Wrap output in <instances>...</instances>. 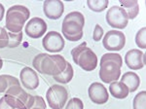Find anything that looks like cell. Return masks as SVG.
<instances>
[{"label":"cell","mask_w":146,"mask_h":109,"mask_svg":"<svg viewBox=\"0 0 146 109\" xmlns=\"http://www.w3.org/2000/svg\"><path fill=\"white\" fill-rule=\"evenodd\" d=\"M9 41H10L9 32H7L4 27H0V49L8 48Z\"/></svg>","instance_id":"cell-25"},{"label":"cell","mask_w":146,"mask_h":109,"mask_svg":"<svg viewBox=\"0 0 146 109\" xmlns=\"http://www.w3.org/2000/svg\"><path fill=\"white\" fill-rule=\"evenodd\" d=\"M17 84H20V82L16 77L5 74L0 75V94L6 92L9 87Z\"/></svg>","instance_id":"cell-20"},{"label":"cell","mask_w":146,"mask_h":109,"mask_svg":"<svg viewBox=\"0 0 146 109\" xmlns=\"http://www.w3.org/2000/svg\"><path fill=\"white\" fill-rule=\"evenodd\" d=\"M9 38H10V41H9V46L8 48H16L19 45L21 44L23 40V32H19V33H12L9 32Z\"/></svg>","instance_id":"cell-23"},{"label":"cell","mask_w":146,"mask_h":109,"mask_svg":"<svg viewBox=\"0 0 146 109\" xmlns=\"http://www.w3.org/2000/svg\"><path fill=\"white\" fill-rule=\"evenodd\" d=\"M66 64L67 61L60 54H39L32 61L33 67L39 73L51 76L60 74L65 69Z\"/></svg>","instance_id":"cell-1"},{"label":"cell","mask_w":146,"mask_h":109,"mask_svg":"<svg viewBox=\"0 0 146 109\" xmlns=\"http://www.w3.org/2000/svg\"><path fill=\"white\" fill-rule=\"evenodd\" d=\"M65 109H84V103L78 98H73L67 102Z\"/></svg>","instance_id":"cell-26"},{"label":"cell","mask_w":146,"mask_h":109,"mask_svg":"<svg viewBox=\"0 0 146 109\" xmlns=\"http://www.w3.org/2000/svg\"><path fill=\"white\" fill-rule=\"evenodd\" d=\"M120 4H121L122 8L126 11L129 19L133 20L139 13V5H138V2L135 1V0H133V1L120 0Z\"/></svg>","instance_id":"cell-18"},{"label":"cell","mask_w":146,"mask_h":109,"mask_svg":"<svg viewBox=\"0 0 146 109\" xmlns=\"http://www.w3.org/2000/svg\"><path fill=\"white\" fill-rule=\"evenodd\" d=\"M125 62L133 70L141 69L145 65V54L137 49L129 50L125 56Z\"/></svg>","instance_id":"cell-13"},{"label":"cell","mask_w":146,"mask_h":109,"mask_svg":"<svg viewBox=\"0 0 146 109\" xmlns=\"http://www.w3.org/2000/svg\"><path fill=\"white\" fill-rule=\"evenodd\" d=\"M4 98L15 109H30L34 102V96L27 93L20 84L9 87L5 92Z\"/></svg>","instance_id":"cell-4"},{"label":"cell","mask_w":146,"mask_h":109,"mask_svg":"<svg viewBox=\"0 0 146 109\" xmlns=\"http://www.w3.org/2000/svg\"><path fill=\"white\" fill-rule=\"evenodd\" d=\"M87 5L90 8V10L96 12V13H100L107 8L108 1L107 0H88Z\"/></svg>","instance_id":"cell-21"},{"label":"cell","mask_w":146,"mask_h":109,"mask_svg":"<svg viewBox=\"0 0 146 109\" xmlns=\"http://www.w3.org/2000/svg\"><path fill=\"white\" fill-rule=\"evenodd\" d=\"M73 75H74L73 67H72V65L67 61V64H66L65 69L62 71L60 74L53 76V79H55V81L60 83V84H67V83H69L72 80Z\"/></svg>","instance_id":"cell-19"},{"label":"cell","mask_w":146,"mask_h":109,"mask_svg":"<svg viewBox=\"0 0 146 109\" xmlns=\"http://www.w3.org/2000/svg\"><path fill=\"white\" fill-rule=\"evenodd\" d=\"M45 16L50 20H58L64 12V5L60 0H47L43 3Z\"/></svg>","instance_id":"cell-14"},{"label":"cell","mask_w":146,"mask_h":109,"mask_svg":"<svg viewBox=\"0 0 146 109\" xmlns=\"http://www.w3.org/2000/svg\"><path fill=\"white\" fill-rule=\"evenodd\" d=\"M105 19L110 27L118 29H124L129 23V18L126 11L119 6H112L108 9Z\"/></svg>","instance_id":"cell-8"},{"label":"cell","mask_w":146,"mask_h":109,"mask_svg":"<svg viewBox=\"0 0 146 109\" xmlns=\"http://www.w3.org/2000/svg\"><path fill=\"white\" fill-rule=\"evenodd\" d=\"M47 27H48V25L43 19L35 17L27 23L25 31L27 36L33 39H37L45 34L47 31Z\"/></svg>","instance_id":"cell-11"},{"label":"cell","mask_w":146,"mask_h":109,"mask_svg":"<svg viewBox=\"0 0 146 109\" xmlns=\"http://www.w3.org/2000/svg\"><path fill=\"white\" fill-rule=\"evenodd\" d=\"M4 12H5V9H4V6L0 3V22L2 21L3 19V16H4Z\"/></svg>","instance_id":"cell-30"},{"label":"cell","mask_w":146,"mask_h":109,"mask_svg":"<svg viewBox=\"0 0 146 109\" xmlns=\"http://www.w3.org/2000/svg\"><path fill=\"white\" fill-rule=\"evenodd\" d=\"M109 92L110 94L115 98L118 99H124L129 96V89L124 83H122L121 81H114L112 83H110L109 86Z\"/></svg>","instance_id":"cell-17"},{"label":"cell","mask_w":146,"mask_h":109,"mask_svg":"<svg viewBox=\"0 0 146 109\" xmlns=\"http://www.w3.org/2000/svg\"><path fill=\"white\" fill-rule=\"evenodd\" d=\"M30 109H46V102L42 96H34V102Z\"/></svg>","instance_id":"cell-27"},{"label":"cell","mask_w":146,"mask_h":109,"mask_svg":"<svg viewBox=\"0 0 146 109\" xmlns=\"http://www.w3.org/2000/svg\"><path fill=\"white\" fill-rule=\"evenodd\" d=\"M133 109H146V92L142 91L135 96L133 100Z\"/></svg>","instance_id":"cell-22"},{"label":"cell","mask_w":146,"mask_h":109,"mask_svg":"<svg viewBox=\"0 0 146 109\" xmlns=\"http://www.w3.org/2000/svg\"><path fill=\"white\" fill-rule=\"evenodd\" d=\"M121 82L124 83L129 89V92L133 93L138 89L140 86V78L136 73L133 72V71H129L126 72L121 78Z\"/></svg>","instance_id":"cell-16"},{"label":"cell","mask_w":146,"mask_h":109,"mask_svg":"<svg viewBox=\"0 0 146 109\" xmlns=\"http://www.w3.org/2000/svg\"><path fill=\"white\" fill-rule=\"evenodd\" d=\"M2 66H3V60H2V58H0V69L2 68Z\"/></svg>","instance_id":"cell-31"},{"label":"cell","mask_w":146,"mask_h":109,"mask_svg":"<svg viewBox=\"0 0 146 109\" xmlns=\"http://www.w3.org/2000/svg\"><path fill=\"white\" fill-rule=\"evenodd\" d=\"M0 109H15V108H13L12 106L9 105V104L6 102L5 98H4V96H3V98H0Z\"/></svg>","instance_id":"cell-29"},{"label":"cell","mask_w":146,"mask_h":109,"mask_svg":"<svg viewBox=\"0 0 146 109\" xmlns=\"http://www.w3.org/2000/svg\"><path fill=\"white\" fill-rule=\"evenodd\" d=\"M73 61L85 71H93L98 66V56L91 48L87 46L86 42L76 46L71 50Z\"/></svg>","instance_id":"cell-5"},{"label":"cell","mask_w":146,"mask_h":109,"mask_svg":"<svg viewBox=\"0 0 146 109\" xmlns=\"http://www.w3.org/2000/svg\"><path fill=\"white\" fill-rule=\"evenodd\" d=\"M146 28L142 27L137 31L135 35V43L139 48L146 49Z\"/></svg>","instance_id":"cell-24"},{"label":"cell","mask_w":146,"mask_h":109,"mask_svg":"<svg viewBox=\"0 0 146 109\" xmlns=\"http://www.w3.org/2000/svg\"><path fill=\"white\" fill-rule=\"evenodd\" d=\"M85 18L83 14L74 11L64 17L62 25V32L66 40L75 42L83 37Z\"/></svg>","instance_id":"cell-3"},{"label":"cell","mask_w":146,"mask_h":109,"mask_svg":"<svg viewBox=\"0 0 146 109\" xmlns=\"http://www.w3.org/2000/svg\"><path fill=\"white\" fill-rule=\"evenodd\" d=\"M30 16L29 10L23 5H14L10 7L6 14L5 27L12 33L22 31L23 25Z\"/></svg>","instance_id":"cell-6"},{"label":"cell","mask_w":146,"mask_h":109,"mask_svg":"<svg viewBox=\"0 0 146 109\" xmlns=\"http://www.w3.org/2000/svg\"><path fill=\"white\" fill-rule=\"evenodd\" d=\"M46 98L52 109H62L68 99V92L60 85H53L47 91Z\"/></svg>","instance_id":"cell-7"},{"label":"cell","mask_w":146,"mask_h":109,"mask_svg":"<svg viewBox=\"0 0 146 109\" xmlns=\"http://www.w3.org/2000/svg\"><path fill=\"white\" fill-rule=\"evenodd\" d=\"M123 60L121 54L116 53H107L101 56L100 78L103 83H112L120 78Z\"/></svg>","instance_id":"cell-2"},{"label":"cell","mask_w":146,"mask_h":109,"mask_svg":"<svg viewBox=\"0 0 146 109\" xmlns=\"http://www.w3.org/2000/svg\"><path fill=\"white\" fill-rule=\"evenodd\" d=\"M43 48L50 53H60L64 48V39L62 34L56 31H50L45 35L42 40Z\"/></svg>","instance_id":"cell-10"},{"label":"cell","mask_w":146,"mask_h":109,"mask_svg":"<svg viewBox=\"0 0 146 109\" xmlns=\"http://www.w3.org/2000/svg\"><path fill=\"white\" fill-rule=\"evenodd\" d=\"M89 96L91 100L96 104H104L108 101L109 94H108L106 88L101 83L95 82L91 84L88 90Z\"/></svg>","instance_id":"cell-12"},{"label":"cell","mask_w":146,"mask_h":109,"mask_svg":"<svg viewBox=\"0 0 146 109\" xmlns=\"http://www.w3.org/2000/svg\"><path fill=\"white\" fill-rule=\"evenodd\" d=\"M102 44L107 51H121L126 45V36L118 30H109L103 38Z\"/></svg>","instance_id":"cell-9"},{"label":"cell","mask_w":146,"mask_h":109,"mask_svg":"<svg viewBox=\"0 0 146 109\" xmlns=\"http://www.w3.org/2000/svg\"><path fill=\"white\" fill-rule=\"evenodd\" d=\"M20 79L23 86L28 90H35L39 86V77L36 71L31 67H23L20 73Z\"/></svg>","instance_id":"cell-15"},{"label":"cell","mask_w":146,"mask_h":109,"mask_svg":"<svg viewBox=\"0 0 146 109\" xmlns=\"http://www.w3.org/2000/svg\"><path fill=\"white\" fill-rule=\"evenodd\" d=\"M102 36H103V28L101 27L100 25H96L95 29H94V33H93L94 40L98 42L101 39Z\"/></svg>","instance_id":"cell-28"}]
</instances>
